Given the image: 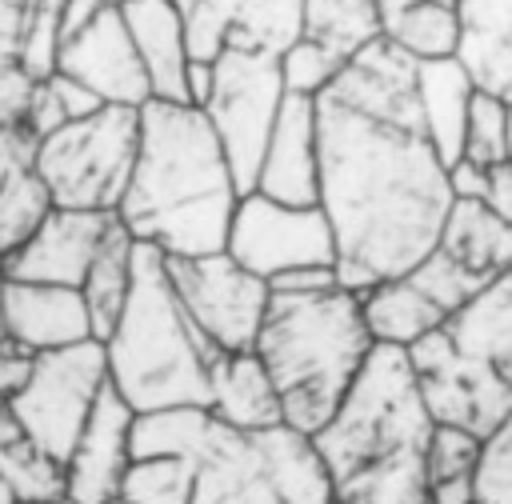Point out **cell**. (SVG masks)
I'll return each mask as SVG.
<instances>
[{"label": "cell", "instance_id": "1", "mask_svg": "<svg viewBox=\"0 0 512 504\" xmlns=\"http://www.w3.org/2000/svg\"><path fill=\"white\" fill-rule=\"evenodd\" d=\"M416 68L396 44L376 40L316 96L320 208L336 236V280L352 292L408 276L440 244L452 208Z\"/></svg>", "mask_w": 512, "mask_h": 504}, {"label": "cell", "instance_id": "2", "mask_svg": "<svg viewBox=\"0 0 512 504\" xmlns=\"http://www.w3.org/2000/svg\"><path fill=\"white\" fill-rule=\"evenodd\" d=\"M240 204L228 156L200 108L148 100L140 108V156L116 208L136 244L164 256L224 252Z\"/></svg>", "mask_w": 512, "mask_h": 504}, {"label": "cell", "instance_id": "3", "mask_svg": "<svg viewBox=\"0 0 512 504\" xmlns=\"http://www.w3.org/2000/svg\"><path fill=\"white\" fill-rule=\"evenodd\" d=\"M432 428L408 352L376 344L336 416L312 436L336 504H428Z\"/></svg>", "mask_w": 512, "mask_h": 504}, {"label": "cell", "instance_id": "4", "mask_svg": "<svg viewBox=\"0 0 512 504\" xmlns=\"http://www.w3.org/2000/svg\"><path fill=\"white\" fill-rule=\"evenodd\" d=\"M372 348L360 292L332 284L320 292H272L252 352L280 392L284 424L316 436L344 404Z\"/></svg>", "mask_w": 512, "mask_h": 504}, {"label": "cell", "instance_id": "5", "mask_svg": "<svg viewBox=\"0 0 512 504\" xmlns=\"http://www.w3.org/2000/svg\"><path fill=\"white\" fill-rule=\"evenodd\" d=\"M108 380L132 404L136 416L160 408H208L216 348L184 312L168 256L152 244H136L132 296L112 336L104 340Z\"/></svg>", "mask_w": 512, "mask_h": 504}, {"label": "cell", "instance_id": "6", "mask_svg": "<svg viewBox=\"0 0 512 504\" xmlns=\"http://www.w3.org/2000/svg\"><path fill=\"white\" fill-rule=\"evenodd\" d=\"M192 504H336L312 436L284 428L236 432L216 420Z\"/></svg>", "mask_w": 512, "mask_h": 504}, {"label": "cell", "instance_id": "7", "mask_svg": "<svg viewBox=\"0 0 512 504\" xmlns=\"http://www.w3.org/2000/svg\"><path fill=\"white\" fill-rule=\"evenodd\" d=\"M140 156V108L104 104L92 116L52 132L36 148V176L52 208L116 212Z\"/></svg>", "mask_w": 512, "mask_h": 504}, {"label": "cell", "instance_id": "8", "mask_svg": "<svg viewBox=\"0 0 512 504\" xmlns=\"http://www.w3.org/2000/svg\"><path fill=\"white\" fill-rule=\"evenodd\" d=\"M212 64H216V84H212L204 116L228 156L240 196H248V192H256L260 160L268 152L280 108L288 100V88L280 76V56L244 52V48L224 44Z\"/></svg>", "mask_w": 512, "mask_h": 504}, {"label": "cell", "instance_id": "9", "mask_svg": "<svg viewBox=\"0 0 512 504\" xmlns=\"http://www.w3.org/2000/svg\"><path fill=\"white\" fill-rule=\"evenodd\" d=\"M108 388V356L100 340H84L60 352H40L36 368L24 384V392L12 400V412L24 428V436L64 464Z\"/></svg>", "mask_w": 512, "mask_h": 504}, {"label": "cell", "instance_id": "10", "mask_svg": "<svg viewBox=\"0 0 512 504\" xmlns=\"http://www.w3.org/2000/svg\"><path fill=\"white\" fill-rule=\"evenodd\" d=\"M408 360L432 424L488 440L512 416V384L468 356L444 328L412 344Z\"/></svg>", "mask_w": 512, "mask_h": 504}, {"label": "cell", "instance_id": "11", "mask_svg": "<svg viewBox=\"0 0 512 504\" xmlns=\"http://www.w3.org/2000/svg\"><path fill=\"white\" fill-rule=\"evenodd\" d=\"M172 288L192 316V324L208 336L216 352H252L272 288L268 280L240 268L228 252L212 256H168Z\"/></svg>", "mask_w": 512, "mask_h": 504}, {"label": "cell", "instance_id": "12", "mask_svg": "<svg viewBox=\"0 0 512 504\" xmlns=\"http://www.w3.org/2000/svg\"><path fill=\"white\" fill-rule=\"evenodd\" d=\"M224 252L268 284L304 268H336V236L324 208H288L260 192L240 196Z\"/></svg>", "mask_w": 512, "mask_h": 504}, {"label": "cell", "instance_id": "13", "mask_svg": "<svg viewBox=\"0 0 512 504\" xmlns=\"http://www.w3.org/2000/svg\"><path fill=\"white\" fill-rule=\"evenodd\" d=\"M56 72L88 88L100 104L144 108L152 100V84L140 64V52L128 36L120 8L112 4H100L88 24H80L60 40Z\"/></svg>", "mask_w": 512, "mask_h": 504}, {"label": "cell", "instance_id": "14", "mask_svg": "<svg viewBox=\"0 0 512 504\" xmlns=\"http://www.w3.org/2000/svg\"><path fill=\"white\" fill-rule=\"evenodd\" d=\"M132 404L112 388L100 392L72 456L64 460V500L68 504H108L120 500L124 476L132 468Z\"/></svg>", "mask_w": 512, "mask_h": 504}, {"label": "cell", "instance_id": "15", "mask_svg": "<svg viewBox=\"0 0 512 504\" xmlns=\"http://www.w3.org/2000/svg\"><path fill=\"white\" fill-rule=\"evenodd\" d=\"M112 224H116V212H68V208H52L48 220L32 232V240L20 244L4 260V280L80 288Z\"/></svg>", "mask_w": 512, "mask_h": 504}, {"label": "cell", "instance_id": "16", "mask_svg": "<svg viewBox=\"0 0 512 504\" xmlns=\"http://www.w3.org/2000/svg\"><path fill=\"white\" fill-rule=\"evenodd\" d=\"M256 192L288 204V208H316L320 204V128H316V100L288 96L280 120L272 128L268 152L260 160Z\"/></svg>", "mask_w": 512, "mask_h": 504}, {"label": "cell", "instance_id": "17", "mask_svg": "<svg viewBox=\"0 0 512 504\" xmlns=\"http://www.w3.org/2000/svg\"><path fill=\"white\" fill-rule=\"evenodd\" d=\"M0 324L4 336L24 344L28 352H60L92 336V316L80 296V288H56V284H20L4 280L0 292Z\"/></svg>", "mask_w": 512, "mask_h": 504}, {"label": "cell", "instance_id": "18", "mask_svg": "<svg viewBox=\"0 0 512 504\" xmlns=\"http://www.w3.org/2000/svg\"><path fill=\"white\" fill-rule=\"evenodd\" d=\"M120 16L128 24V36L140 52V64L152 84V100L160 104H188V64H192V44H188V24L172 0H128L120 4Z\"/></svg>", "mask_w": 512, "mask_h": 504}, {"label": "cell", "instance_id": "19", "mask_svg": "<svg viewBox=\"0 0 512 504\" xmlns=\"http://www.w3.org/2000/svg\"><path fill=\"white\" fill-rule=\"evenodd\" d=\"M456 64L476 92L512 104V0H460Z\"/></svg>", "mask_w": 512, "mask_h": 504}, {"label": "cell", "instance_id": "20", "mask_svg": "<svg viewBox=\"0 0 512 504\" xmlns=\"http://www.w3.org/2000/svg\"><path fill=\"white\" fill-rule=\"evenodd\" d=\"M208 412L236 432H272L284 428L280 392L256 352H220L212 364V400Z\"/></svg>", "mask_w": 512, "mask_h": 504}, {"label": "cell", "instance_id": "21", "mask_svg": "<svg viewBox=\"0 0 512 504\" xmlns=\"http://www.w3.org/2000/svg\"><path fill=\"white\" fill-rule=\"evenodd\" d=\"M436 248L480 284H492L512 272V224L496 216L484 200H452Z\"/></svg>", "mask_w": 512, "mask_h": 504}, {"label": "cell", "instance_id": "22", "mask_svg": "<svg viewBox=\"0 0 512 504\" xmlns=\"http://www.w3.org/2000/svg\"><path fill=\"white\" fill-rule=\"evenodd\" d=\"M416 100H420L424 128H428L444 168H452L456 160H464V132H468L476 84L468 80V72L452 56L428 60L416 68Z\"/></svg>", "mask_w": 512, "mask_h": 504}, {"label": "cell", "instance_id": "23", "mask_svg": "<svg viewBox=\"0 0 512 504\" xmlns=\"http://www.w3.org/2000/svg\"><path fill=\"white\" fill-rule=\"evenodd\" d=\"M360 312H364V324H368V336L376 344H388V348H412L420 344L424 336L440 332L448 324V316L408 280V276H396V280H380L372 288L360 292Z\"/></svg>", "mask_w": 512, "mask_h": 504}, {"label": "cell", "instance_id": "24", "mask_svg": "<svg viewBox=\"0 0 512 504\" xmlns=\"http://www.w3.org/2000/svg\"><path fill=\"white\" fill-rule=\"evenodd\" d=\"M444 332L500 380L512 384V272L492 280L472 304H464Z\"/></svg>", "mask_w": 512, "mask_h": 504}, {"label": "cell", "instance_id": "25", "mask_svg": "<svg viewBox=\"0 0 512 504\" xmlns=\"http://www.w3.org/2000/svg\"><path fill=\"white\" fill-rule=\"evenodd\" d=\"M300 40L344 72L364 48L384 40V8L380 0H308Z\"/></svg>", "mask_w": 512, "mask_h": 504}, {"label": "cell", "instance_id": "26", "mask_svg": "<svg viewBox=\"0 0 512 504\" xmlns=\"http://www.w3.org/2000/svg\"><path fill=\"white\" fill-rule=\"evenodd\" d=\"M132 272H136V236L120 224L108 228L84 284H80V296L88 304V316H92V336L104 344L116 328V320L124 316V304L132 296Z\"/></svg>", "mask_w": 512, "mask_h": 504}, {"label": "cell", "instance_id": "27", "mask_svg": "<svg viewBox=\"0 0 512 504\" xmlns=\"http://www.w3.org/2000/svg\"><path fill=\"white\" fill-rule=\"evenodd\" d=\"M484 440L460 428H432L424 468H428V504H476V468Z\"/></svg>", "mask_w": 512, "mask_h": 504}, {"label": "cell", "instance_id": "28", "mask_svg": "<svg viewBox=\"0 0 512 504\" xmlns=\"http://www.w3.org/2000/svg\"><path fill=\"white\" fill-rule=\"evenodd\" d=\"M216 416L208 408H160L144 412L132 424V460L148 456H180L200 464L208 440H212Z\"/></svg>", "mask_w": 512, "mask_h": 504}, {"label": "cell", "instance_id": "29", "mask_svg": "<svg viewBox=\"0 0 512 504\" xmlns=\"http://www.w3.org/2000/svg\"><path fill=\"white\" fill-rule=\"evenodd\" d=\"M304 4L308 0H240L224 44L244 52L284 56L304 36Z\"/></svg>", "mask_w": 512, "mask_h": 504}, {"label": "cell", "instance_id": "30", "mask_svg": "<svg viewBox=\"0 0 512 504\" xmlns=\"http://www.w3.org/2000/svg\"><path fill=\"white\" fill-rule=\"evenodd\" d=\"M384 40L396 44L416 64L448 60V56H456V40H460L456 8L452 4H432V0L400 8V12L384 16Z\"/></svg>", "mask_w": 512, "mask_h": 504}, {"label": "cell", "instance_id": "31", "mask_svg": "<svg viewBox=\"0 0 512 504\" xmlns=\"http://www.w3.org/2000/svg\"><path fill=\"white\" fill-rule=\"evenodd\" d=\"M40 0H0V120H20L32 100V80L24 72L28 32Z\"/></svg>", "mask_w": 512, "mask_h": 504}, {"label": "cell", "instance_id": "32", "mask_svg": "<svg viewBox=\"0 0 512 504\" xmlns=\"http://www.w3.org/2000/svg\"><path fill=\"white\" fill-rule=\"evenodd\" d=\"M64 464L44 456L28 436L0 452V504H60Z\"/></svg>", "mask_w": 512, "mask_h": 504}, {"label": "cell", "instance_id": "33", "mask_svg": "<svg viewBox=\"0 0 512 504\" xmlns=\"http://www.w3.org/2000/svg\"><path fill=\"white\" fill-rule=\"evenodd\" d=\"M196 476H200V464L180 460V456L132 460L120 500H128V504H192Z\"/></svg>", "mask_w": 512, "mask_h": 504}, {"label": "cell", "instance_id": "34", "mask_svg": "<svg viewBox=\"0 0 512 504\" xmlns=\"http://www.w3.org/2000/svg\"><path fill=\"white\" fill-rule=\"evenodd\" d=\"M96 108H104V104H100L88 88H80L76 80H68V76L56 72V76H48L44 84L32 88V100H28V108H24V128H28L36 140H44V136L68 128V124L92 116Z\"/></svg>", "mask_w": 512, "mask_h": 504}, {"label": "cell", "instance_id": "35", "mask_svg": "<svg viewBox=\"0 0 512 504\" xmlns=\"http://www.w3.org/2000/svg\"><path fill=\"white\" fill-rule=\"evenodd\" d=\"M408 280H412V284H416V288H420V292H424L448 320L488 288V284H480L476 276H468V272H464L452 256H444L440 248H432V252L408 272Z\"/></svg>", "mask_w": 512, "mask_h": 504}, {"label": "cell", "instance_id": "36", "mask_svg": "<svg viewBox=\"0 0 512 504\" xmlns=\"http://www.w3.org/2000/svg\"><path fill=\"white\" fill-rule=\"evenodd\" d=\"M464 160L480 168L508 160V104L504 100L476 92L472 112H468V132H464Z\"/></svg>", "mask_w": 512, "mask_h": 504}, {"label": "cell", "instance_id": "37", "mask_svg": "<svg viewBox=\"0 0 512 504\" xmlns=\"http://www.w3.org/2000/svg\"><path fill=\"white\" fill-rule=\"evenodd\" d=\"M188 24V44L196 60H216L224 40H228V24L240 0H172Z\"/></svg>", "mask_w": 512, "mask_h": 504}, {"label": "cell", "instance_id": "38", "mask_svg": "<svg viewBox=\"0 0 512 504\" xmlns=\"http://www.w3.org/2000/svg\"><path fill=\"white\" fill-rule=\"evenodd\" d=\"M476 504H512V416L484 440L476 468Z\"/></svg>", "mask_w": 512, "mask_h": 504}, {"label": "cell", "instance_id": "39", "mask_svg": "<svg viewBox=\"0 0 512 504\" xmlns=\"http://www.w3.org/2000/svg\"><path fill=\"white\" fill-rule=\"evenodd\" d=\"M40 140L20 120H0V200L36 180Z\"/></svg>", "mask_w": 512, "mask_h": 504}, {"label": "cell", "instance_id": "40", "mask_svg": "<svg viewBox=\"0 0 512 504\" xmlns=\"http://www.w3.org/2000/svg\"><path fill=\"white\" fill-rule=\"evenodd\" d=\"M280 76H284V88H288V96H308V100H316L336 76H340V68L328 60V56H320L312 44H292L284 56H280Z\"/></svg>", "mask_w": 512, "mask_h": 504}, {"label": "cell", "instance_id": "41", "mask_svg": "<svg viewBox=\"0 0 512 504\" xmlns=\"http://www.w3.org/2000/svg\"><path fill=\"white\" fill-rule=\"evenodd\" d=\"M36 368V352H28L16 340H0V408H12V400L24 392L28 376Z\"/></svg>", "mask_w": 512, "mask_h": 504}, {"label": "cell", "instance_id": "42", "mask_svg": "<svg viewBox=\"0 0 512 504\" xmlns=\"http://www.w3.org/2000/svg\"><path fill=\"white\" fill-rule=\"evenodd\" d=\"M448 188H452V200H484L488 168H480L472 160H456L448 168Z\"/></svg>", "mask_w": 512, "mask_h": 504}, {"label": "cell", "instance_id": "43", "mask_svg": "<svg viewBox=\"0 0 512 504\" xmlns=\"http://www.w3.org/2000/svg\"><path fill=\"white\" fill-rule=\"evenodd\" d=\"M484 204L504 216L512 224V160H500L488 168V188H484Z\"/></svg>", "mask_w": 512, "mask_h": 504}, {"label": "cell", "instance_id": "44", "mask_svg": "<svg viewBox=\"0 0 512 504\" xmlns=\"http://www.w3.org/2000/svg\"><path fill=\"white\" fill-rule=\"evenodd\" d=\"M212 84H216V64L212 60H196L188 64V76H184V88H188V108H208V96H212Z\"/></svg>", "mask_w": 512, "mask_h": 504}, {"label": "cell", "instance_id": "45", "mask_svg": "<svg viewBox=\"0 0 512 504\" xmlns=\"http://www.w3.org/2000/svg\"><path fill=\"white\" fill-rule=\"evenodd\" d=\"M20 440H24V428H20L16 412L12 408H0V452L12 448V444H20Z\"/></svg>", "mask_w": 512, "mask_h": 504}, {"label": "cell", "instance_id": "46", "mask_svg": "<svg viewBox=\"0 0 512 504\" xmlns=\"http://www.w3.org/2000/svg\"><path fill=\"white\" fill-rule=\"evenodd\" d=\"M412 4H428V0H380V8H384V16H392V12H400V8H412ZM432 4H460V0H432Z\"/></svg>", "mask_w": 512, "mask_h": 504}, {"label": "cell", "instance_id": "47", "mask_svg": "<svg viewBox=\"0 0 512 504\" xmlns=\"http://www.w3.org/2000/svg\"><path fill=\"white\" fill-rule=\"evenodd\" d=\"M508 160H512V104H508Z\"/></svg>", "mask_w": 512, "mask_h": 504}, {"label": "cell", "instance_id": "48", "mask_svg": "<svg viewBox=\"0 0 512 504\" xmlns=\"http://www.w3.org/2000/svg\"><path fill=\"white\" fill-rule=\"evenodd\" d=\"M100 4H112V8H120V4H128V0H100Z\"/></svg>", "mask_w": 512, "mask_h": 504}, {"label": "cell", "instance_id": "49", "mask_svg": "<svg viewBox=\"0 0 512 504\" xmlns=\"http://www.w3.org/2000/svg\"><path fill=\"white\" fill-rule=\"evenodd\" d=\"M0 292H4V256H0Z\"/></svg>", "mask_w": 512, "mask_h": 504}, {"label": "cell", "instance_id": "50", "mask_svg": "<svg viewBox=\"0 0 512 504\" xmlns=\"http://www.w3.org/2000/svg\"><path fill=\"white\" fill-rule=\"evenodd\" d=\"M108 504H128V500H108Z\"/></svg>", "mask_w": 512, "mask_h": 504}, {"label": "cell", "instance_id": "51", "mask_svg": "<svg viewBox=\"0 0 512 504\" xmlns=\"http://www.w3.org/2000/svg\"><path fill=\"white\" fill-rule=\"evenodd\" d=\"M0 340H4V324H0Z\"/></svg>", "mask_w": 512, "mask_h": 504}, {"label": "cell", "instance_id": "52", "mask_svg": "<svg viewBox=\"0 0 512 504\" xmlns=\"http://www.w3.org/2000/svg\"><path fill=\"white\" fill-rule=\"evenodd\" d=\"M60 504H68V500H60Z\"/></svg>", "mask_w": 512, "mask_h": 504}]
</instances>
